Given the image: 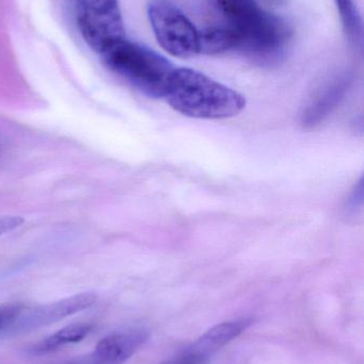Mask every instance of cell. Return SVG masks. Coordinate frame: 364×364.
<instances>
[{"label": "cell", "mask_w": 364, "mask_h": 364, "mask_svg": "<svg viewBox=\"0 0 364 364\" xmlns=\"http://www.w3.org/2000/svg\"><path fill=\"white\" fill-rule=\"evenodd\" d=\"M164 98L173 110L192 119H230L246 107L241 93L187 68H175Z\"/></svg>", "instance_id": "1"}, {"label": "cell", "mask_w": 364, "mask_h": 364, "mask_svg": "<svg viewBox=\"0 0 364 364\" xmlns=\"http://www.w3.org/2000/svg\"><path fill=\"white\" fill-rule=\"evenodd\" d=\"M226 26L239 38V50L256 57L277 55L290 40L284 19L264 10L256 0H214Z\"/></svg>", "instance_id": "2"}, {"label": "cell", "mask_w": 364, "mask_h": 364, "mask_svg": "<svg viewBox=\"0 0 364 364\" xmlns=\"http://www.w3.org/2000/svg\"><path fill=\"white\" fill-rule=\"evenodd\" d=\"M103 62L143 95L164 98L175 66L164 55L126 38L102 53Z\"/></svg>", "instance_id": "3"}, {"label": "cell", "mask_w": 364, "mask_h": 364, "mask_svg": "<svg viewBox=\"0 0 364 364\" xmlns=\"http://www.w3.org/2000/svg\"><path fill=\"white\" fill-rule=\"evenodd\" d=\"M147 15L158 44L173 57L199 55V30L170 0H151Z\"/></svg>", "instance_id": "4"}, {"label": "cell", "mask_w": 364, "mask_h": 364, "mask_svg": "<svg viewBox=\"0 0 364 364\" xmlns=\"http://www.w3.org/2000/svg\"><path fill=\"white\" fill-rule=\"evenodd\" d=\"M77 23L83 40L100 55L125 38L119 0H77Z\"/></svg>", "instance_id": "5"}, {"label": "cell", "mask_w": 364, "mask_h": 364, "mask_svg": "<svg viewBox=\"0 0 364 364\" xmlns=\"http://www.w3.org/2000/svg\"><path fill=\"white\" fill-rule=\"evenodd\" d=\"M95 301L94 293L85 292L29 309L23 307L6 333L9 335L29 333L41 327L49 326L88 309Z\"/></svg>", "instance_id": "6"}, {"label": "cell", "mask_w": 364, "mask_h": 364, "mask_svg": "<svg viewBox=\"0 0 364 364\" xmlns=\"http://www.w3.org/2000/svg\"><path fill=\"white\" fill-rule=\"evenodd\" d=\"M149 338V331L141 328L113 333L98 342L85 363L124 364L147 343Z\"/></svg>", "instance_id": "7"}, {"label": "cell", "mask_w": 364, "mask_h": 364, "mask_svg": "<svg viewBox=\"0 0 364 364\" xmlns=\"http://www.w3.org/2000/svg\"><path fill=\"white\" fill-rule=\"evenodd\" d=\"M252 324L251 318L230 321V322L220 323L212 327L202 337L199 338L185 353L196 355L204 360L209 361V357L230 343L235 338L247 331L248 327Z\"/></svg>", "instance_id": "8"}, {"label": "cell", "mask_w": 364, "mask_h": 364, "mask_svg": "<svg viewBox=\"0 0 364 364\" xmlns=\"http://www.w3.org/2000/svg\"><path fill=\"white\" fill-rule=\"evenodd\" d=\"M348 89L346 81H339L331 87H327L318 95L301 114V123L305 127L314 126L324 121L333 109L340 104Z\"/></svg>", "instance_id": "9"}, {"label": "cell", "mask_w": 364, "mask_h": 364, "mask_svg": "<svg viewBox=\"0 0 364 364\" xmlns=\"http://www.w3.org/2000/svg\"><path fill=\"white\" fill-rule=\"evenodd\" d=\"M239 49V36L228 26H213L199 30V55H220Z\"/></svg>", "instance_id": "10"}, {"label": "cell", "mask_w": 364, "mask_h": 364, "mask_svg": "<svg viewBox=\"0 0 364 364\" xmlns=\"http://www.w3.org/2000/svg\"><path fill=\"white\" fill-rule=\"evenodd\" d=\"M93 331V325L72 324L34 344L29 352L32 355H45L56 352L68 344L78 343Z\"/></svg>", "instance_id": "11"}, {"label": "cell", "mask_w": 364, "mask_h": 364, "mask_svg": "<svg viewBox=\"0 0 364 364\" xmlns=\"http://www.w3.org/2000/svg\"><path fill=\"white\" fill-rule=\"evenodd\" d=\"M343 23L344 32L348 40L354 44L361 43L363 38V21L354 0H335Z\"/></svg>", "instance_id": "12"}, {"label": "cell", "mask_w": 364, "mask_h": 364, "mask_svg": "<svg viewBox=\"0 0 364 364\" xmlns=\"http://www.w3.org/2000/svg\"><path fill=\"white\" fill-rule=\"evenodd\" d=\"M23 309L21 305H9L0 307V335L6 333V329L12 324L17 314Z\"/></svg>", "instance_id": "13"}, {"label": "cell", "mask_w": 364, "mask_h": 364, "mask_svg": "<svg viewBox=\"0 0 364 364\" xmlns=\"http://www.w3.org/2000/svg\"><path fill=\"white\" fill-rule=\"evenodd\" d=\"M21 216H2L0 218V235L15 230L23 225Z\"/></svg>", "instance_id": "14"}, {"label": "cell", "mask_w": 364, "mask_h": 364, "mask_svg": "<svg viewBox=\"0 0 364 364\" xmlns=\"http://www.w3.org/2000/svg\"><path fill=\"white\" fill-rule=\"evenodd\" d=\"M265 4H271V6H279L286 4V0H263Z\"/></svg>", "instance_id": "15"}]
</instances>
